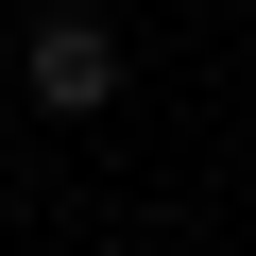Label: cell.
I'll return each mask as SVG.
<instances>
[{"mask_svg":"<svg viewBox=\"0 0 256 256\" xmlns=\"http://www.w3.org/2000/svg\"><path fill=\"white\" fill-rule=\"evenodd\" d=\"M120 68H137V52H120V18H86V0H52V18L18 34V86H34V120H102V102H120Z\"/></svg>","mask_w":256,"mask_h":256,"instance_id":"1","label":"cell"}]
</instances>
